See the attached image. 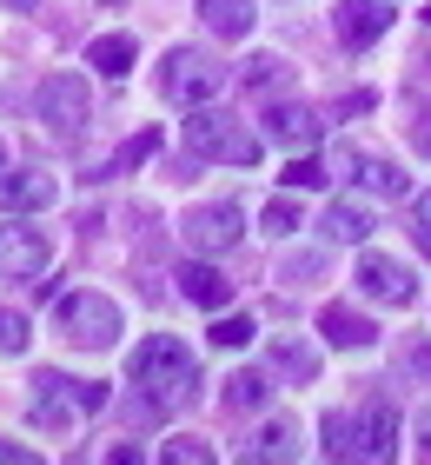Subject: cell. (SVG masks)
Listing matches in <instances>:
<instances>
[{
  "instance_id": "obj_1",
  "label": "cell",
  "mask_w": 431,
  "mask_h": 465,
  "mask_svg": "<svg viewBox=\"0 0 431 465\" xmlns=\"http://www.w3.org/2000/svg\"><path fill=\"white\" fill-rule=\"evenodd\" d=\"M126 386L146 399V412L192 406V392H200V359L172 340V332H153V340H140L133 359H126Z\"/></svg>"
},
{
  "instance_id": "obj_2",
  "label": "cell",
  "mask_w": 431,
  "mask_h": 465,
  "mask_svg": "<svg viewBox=\"0 0 431 465\" xmlns=\"http://www.w3.org/2000/svg\"><path fill=\"white\" fill-rule=\"evenodd\" d=\"M326 459H398V412L385 399L326 412Z\"/></svg>"
},
{
  "instance_id": "obj_3",
  "label": "cell",
  "mask_w": 431,
  "mask_h": 465,
  "mask_svg": "<svg viewBox=\"0 0 431 465\" xmlns=\"http://www.w3.org/2000/svg\"><path fill=\"white\" fill-rule=\"evenodd\" d=\"M186 146L200 160H220V166H259V134L246 120L220 114V107H192L186 114Z\"/></svg>"
},
{
  "instance_id": "obj_4",
  "label": "cell",
  "mask_w": 431,
  "mask_h": 465,
  "mask_svg": "<svg viewBox=\"0 0 431 465\" xmlns=\"http://www.w3.org/2000/svg\"><path fill=\"white\" fill-rule=\"evenodd\" d=\"M220 87H226V67L212 54H200V47H172L160 60V94L172 100V107H206Z\"/></svg>"
},
{
  "instance_id": "obj_5",
  "label": "cell",
  "mask_w": 431,
  "mask_h": 465,
  "mask_svg": "<svg viewBox=\"0 0 431 465\" xmlns=\"http://www.w3.org/2000/svg\"><path fill=\"white\" fill-rule=\"evenodd\" d=\"M54 320H60V340H73L86 352H106V346L120 340V306L106 300V292H86V286L54 306Z\"/></svg>"
},
{
  "instance_id": "obj_6",
  "label": "cell",
  "mask_w": 431,
  "mask_h": 465,
  "mask_svg": "<svg viewBox=\"0 0 431 465\" xmlns=\"http://www.w3.org/2000/svg\"><path fill=\"white\" fill-rule=\"evenodd\" d=\"M34 107H40V120H47L60 140H73L86 126V114H93V94H86L80 74H47V80H40V94H34Z\"/></svg>"
},
{
  "instance_id": "obj_7",
  "label": "cell",
  "mask_w": 431,
  "mask_h": 465,
  "mask_svg": "<svg viewBox=\"0 0 431 465\" xmlns=\"http://www.w3.org/2000/svg\"><path fill=\"white\" fill-rule=\"evenodd\" d=\"M73 412H86V406H80V379L34 372V386H27V419H34V426H40V432H67Z\"/></svg>"
},
{
  "instance_id": "obj_8",
  "label": "cell",
  "mask_w": 431,
  "mask_h": 465,
  "mask_svg": "<svg viewBox=\"0 0 431 465\" xmlns=\"http://www.w3.org/2000/svg\"><path fill=\"white\" fill-rule=\"evenodd\" d=\"M180 232H186L192 252H206V260H212V252H232V246H240L246 213H240L232 200H220V206H192V213L180 220Z\"/></svg>"
},
{
  "instance_id": "obj_9",
  "label": "cell",
  "mask_w": 431,
  "mask_h": 465,
  "mask_svg": "<svg viewBox=\"0 0 431 465\" xmlns=\"http://www.w3.org/2000/svg\"><path fill=\"white\" fill-rule=\"evenodd\" d=\"M47 260H54L47 232H34V226H0V280H40Z\"/></svg>"
},
{
  "instance_id": "obj_10",
  "label": "cell",
  "mask_w": 431,
  "mask_h": 465,
  "mask_svg": "<svg viewBox=\"0 0 431 465\" xmlns=\"http://www.w3.org/2000/svg\"><path fill=\"white\" fill-rule=\"evenodd\" d=\"M358 286L372 292V300H385V306H412V300H418L412 266L385 260V252H365V260H358Z\"/></svg>"
},
{
  "instance_id": "obj_11",
  "label": "cell",
  "mask_w": 431,
  "mask_h": 465,
  "mask_svg": "<svg viewBox=\"0 0 431 465\" xmlns=\"http://www.w3.org/2000/svg\"><path fill=\"white\" fill-rule=\"evenodd\" d=\"M332 27H338L345 47H372V40L392 27V14H385V0H338Z\"/></svg>"
},
{
  "instance_id": "obj_12",
  "label": "cell",
  "mask_w": 431,
  "mask_h": 465,
  "mask_svg": "<svg viewBox=\"0 0 431 465\" xmlns=\"http://www.w3.org/2000/svg\"><path fill=\"white\" fill-rule=\"evenodd\" d=\"M60 200V186H54V173H7V166H0V206H7V213H40V206H54Z\"/></svg>"
},
{
  "instance_id": "obj_13",
  "label": "cell",
  "mask_w": 431,
  "mask_h": 465,
  "mask_svg": "<svg viewBox=\"0 0 431 465\" xmlns=\"http://www.w3.org/2000/svg\"><path fill=\"white\" fill-rule=\"evenodd\" d=\"M338 173H345V180H358L365 193H378V200H405V186H412L392 160H365V153H345V160H338Z\"/></svg>"
},
{
  "instance_id": "obj_14",
  "label": "cell",
  "mask_w": 431,
  "mask_h": 465,
  "mask_svg": "<svg viewBox=\"0 0 431 465\" xmlns=\"http://www.w3.org/2000/svg\"><path fill=\"white\" fill-rule=\"evenodd\" d=\"M318 332H326L332 346H345V352L378 346V326L365 320V312H352V306H326V312H318Z\"/></svg>"
},
{
  "instance_id": "obj_15",
  "label": "cell",
  "mask_w": 431,
  "mask_h": 465,
  "mask_svg": "<svg viewBox=\"0 0 431 465\" xmlns=\"http://www.w3.org/2000/svg\"><path fill=\"white\" fill-rule=\"evenodd\" d=\"M180 292H186L192 306H212V312H220V306L232 300V280H226L212 260H192V266H180Z\"/></svg>"
},
{
  "instance_id": "obj_16",
  "label": "cell",
  "mask_w": 431,
  "mask_h": 465,
  "mask_svg": "<svg viewBox=\"0 0 431 465\" xmlns=\"http://www.w3.org/2000/svg\"><path fill=\"white\" fill-rule=\"evenodd\" d=\"M266 126H272V140L286 146V153H306V146L318 140V114L312 107H272Z\"/></svg>"
},
{
  "instance_id": "obj_17",
  "label": "cell",
  "mask_w": 431,
  "mask_h": 465,
  "mask_svg": "<svg viewBox=\"0 0 431 465\" xmlns=\"http://www.w3.org/2000/svg\"><path fill=\"white\" fill-rule=\"evenodd\" d=\"M200 20H206L220 40H246L252 20H259V7H252V0H200Z\"/></svg>"
},
{
  "instance_id": "obj_18",
  "label": "cell",
  "mask_w": 431,
  "mask_h": 465,
  "mask_svg": "<svg viewBox=\"0 0 431 465\" xmlns=\"http://www.w3.org/2000/svg\"><path fill=\"white\" fill-rule=\"evenodd\" d=\"M326 240L365 246V240H372V213H365L358 200H332V206H326Z\"/></svg>"
},
{
  "instance_id": "obj_19",
  "label": "cell",
  "mask_w": 431,
  "mask_h": 465,
  "mask_svg": "<svg viewBox=\"0 0 431 465\" xmlns=\"http://www.w3.org/2000/svg\"><path fill=\"white\" fill-rule=\"evenodd\" d=\"M133 34H100L93 40V47H86V67H100L106 80H126V74H133Z\"/></svg>"
},
{
  "instance_id": "obj_20",
  "label": "cell",
  "mask_w": 431,
  "mask_h": 465,
  "mask_svg": "<svg viewBox=\"0 0 431 465\" xmlns=\"http://www.w3.org/2000/svg\"><path fill=\"white\" fill-rule=\"evenodd\" d=\"M266 399H272L266 372H232V379H226V406H232V412H259Z\"/></svg>"
},
{
  "instance_id": "obj_21",
  "label": "cell",
  "mask_w": 431,
  "mask_h": 465,
  "mask_svg": "<svg viewBox=\"0 0 431 465\" xmlns=\"http://www.w3.org/2000/svg\"><path fill=\"white\" fill-rule=\"evenodd\" d=\"M292 452H299V432H292V419L266 426V432H259L252 446H246V459H292Z\"/></svg>"
},
{
  "instance_id": "obj_22",
  "label": "cell",
  "mask_w": 431,
  "mask_h": 465,
  "mask_svg": "<svg viewBox=\"0 0 431 465\" xmlns=\"http://www.w3.org/2000/svg\"><path fill=\"white\" fill-rule=\"evenodd\" d=\"M272 366L286 372V379H312V372H318V352H312L306 340H279V346H272Z\"/></svg>"
},
{
  "instance_id": "obj_23",
  "label": "cell",
  "mask_w": 431,
  "mask_h": 465,
  "mask_svg": "<svg viewBox=\"0 0 431 465\" xmlns=\"http://www.w3.org/2000/svg\"><path fill=\"white\" fill-rule=\"evenodd\" d=\"M252 332H259V326L246 320V312H226V320H212V346H226V352H232V346H252Z\"/></svg>"
},
{
  "instance_id": "obj_24",
  "label": "cell",
  "mask_w": 431,
  "mask_h": 465,
  "mask_svg": "<svg viewBox=\"0 0 431 465\" xmlns=\"http://www.w3.org/2000/svg\"><path fill=\"white\" fill-rule=\"evenodd\" d=\"M299 226H306L299 200H272V206H266V232H272V240H286V232H299Z\"/></svg>"
},
{
  "instance_id": "obj_25",
  "label": "cell",
  "mask_w": 431,
  "mask_h": 465,
  "mask_svg": "<svg viewBox=\"0 0 431 465\" xmlns=\"http://www.w3.org/2000/svg\"><path fill=\"white\" fill-rule=\"evenodd\" d=\"M318 272H326V260H318V252H299V260L279 266V280H286V286H312Z\"/></svg>"
},
{
  "instance_id": "obj_26",
  "label": "cell",
  "mask_w": 431,
  "mask_h": 465,
  "mask_svg": "<svg viewBox=\"0 0 431 465\" xmlns=\"http://www.w3.org/2000/svg\"><path fill=\"white\" fill-rule=\"evenodd\" d=\"M326 180H332V173H326L312 153H299V160L286 166V186H299V193H306V186H326Z\"/></svg>"
},
{
  "instance_id": "obj_27",
  "label": "cell",
  "mask_w": 431,
  "mask_h": 465,
  "mask_svg": "<svg viewBox=\"0 0 431 465\" xmlns=\"http://www.w3.org/2000/svg\"><path fill=\"white\" fill-rule=\"evenodd\" d=\"M0 352H27V320L20 312H0Z\"/></svg>"
},
{
  "instance_id": "obj_28",
  "label": "cell",
  "mask_w": 431,
  "mask_h": 465,
  "mask_svg": "<svg viewBox=\"0 0 431 465\" xmlns=\"http://www.w3.org/2000/svg\"><path fill=\"white\" fill-rule=\"evenodd\" d=\"M279 80V54H252L246 60V87H272Z\"/></svg>"
},
{
  "instance_id": "obj_29",
  "label": "cell",
  "mask_w": 431,
  "mask_h": 465,
  "mask_svg": "<svg viewBox=\"0 0 431 465\" xmlns=\"http://www.w3.org/2000/svg\"><path fill=\"white\" fill-rule=\"evenodd\" d=\"M166 459H180V465H206L212 446H200V439H166Z\"/></svg>"
},
{
  "instance_id": "obj_30",
  "label": "cell",
  "mask_w": 431,
  "mask_h": 465,
  "mask_svg": "<svg viewBox=\"0 0 431 465\" xmlns=\"http://www.w3.org/2000/svg\"><path fill=\"white\" fill-rule=\"evenodd\" d=\"M40 452L34 446H20V439H0V465H34Z\"/></svg>"
},
{
  "instance_id": "obj_31",
  "label": "cell",
  "mask_w": 431,
  "mask_h": 465,
  "mask_svg": "<svg viewBox=\"0 0 431 465\" xmlns=\"http://www.w3.org/2000/svg\"><path fill=\"white\" fill-rule=\"evenodd\" d=\"M80 406H86V412H100V406H106V386H93V379H80Z\"/></svg>"
},
{
  "instance_id": "obj_32",
  "label": "cell",
  "mask_w": 431,
  "mask_h": 465,
  "mask_svg": "<svg viewBox=\"0 0 431 465\" xmlns=\"http://www.w3.org/2000/svg\"><path fill=\"white\" fill-rule=\"evenodd\" d=\"M146 153H153V134H140L133 146H126V153H120V166H133V160H146Z\"/></svg>"
},
{
  "instance_id": "obj_33",
  "label": "cell",
  "mask_w": 431,
  "mask_h": 465,
  "mask_svg": "<svg viewBox=\"0 0 431 465\" xmlns=\"http://www.w3.org/2000/svg\"><path fill=\"white\" fill-rule=\"evenodd\" d=\"M418 432H425V452H431V406H425V419H418Z\"/></svg>"
},
{
  "instance_id": "obj_34",
  "label": "cell",
  "mask_w": 431,
  "mask_h": 465,
  "mask_svg": "<svg viewBox=\"0 0 431 465\" xmlns=\"http://www.w3.org/2000/svg\"><path fill=\"white\" fill-rule=\"evenodd\" d=\"M418 220H425V226H431V193H418Z\"/></svg>"
},
{
  "instance_id": "obj_35",
  "label": "cell",
  "mask_w": 431,
  "mask_h": 465,
  "mask_svg": "<svg viewBox=\"0 0 431 465\" xmlns=\"http://www.w3.org/2000/svg\"><path fill=\"white\" fill-rule=\"evenodd\" d=\"M7 7H14V14H34V7H40V0H7Z\"/></svg>"
},
{
  "instance_id": "obj_36",
  "label": "cell",
  "mask_w": 431,
  "mask_h": 465,
  "mask_svg": "<svg viewBox=\"0 0 431 465\" xmlns=\"http://www.w3.org/2000/svg\"><path fill=\"white\" fill-rule=\"evenodd\" d=\"M100 7H120V0H100Z\"/></svg>"
},
{
  "instance_id": "obj_37",
  "label": "cell",
  "mask_w": 431,
  "mask_h": 465,
  "mask_svg": "<svg viewBox=\"0 0 431 465\" xmlns=\"http://www.w3.org/2000/svg\"><path fill=\"white\" fill-rule=\"evenodd\" d=\"M0 166H7V146H0Z\"/></svg>"
},
{
  "instance_id": "obj_38",
  "label": "cell",
  "mask_w": 431,
  "mask_h": 465,
  "mask_svg": "<svg viewBox=\"0 0 431 465\" xmlns=\"http://www.w3.org/2000/svg\"><path fill=\"white\" fill-rule=\"evenodd\" d=\"M425 20H431V7H425Z\"/></svg>"
}]
</instances>
